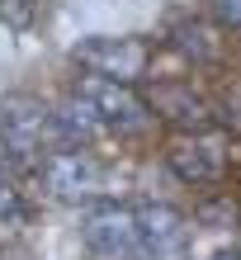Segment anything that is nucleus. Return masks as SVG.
Returning <instances> with one entry per match:
<instances>
[{
	"instance_id": "10",
	"label": "nucleus",
	"mask_w": 241,
	"mask_h": 260,
	"mask_svg": "<svg viewBox=\"0 0 241 260\" xmlns=\"http://www.w3.org/2000/svg\"><path fill=\"white\" fill-rule=\"evenodd\" d=\"M170 43H175L185 57H194V62H213V57H218V38H213V28L199 24V19H180V24L170 28Z\"/></svg>"
},
{
	"instance_id": "1",
	"label": "nucleus",
	"mask_w": 241,
	"mask_h": 260,
	"mask_svg": "<svg viewBox=\"0 0 241 260\" xmlns=\"http://www.w3.org/2000/svg\"><path fill=\"white\" fill-rule=\"evenodd\" d=\"M0 142L14 166H43L62 147V133L38 95H5L0 100Z\"/></svg>"
},
{
	"instance_id": "4",
	"label": "nucleus",
	"mask_w": 241,
	"mask_h": 260,
	"mask_svg": "<svg viewBox=\"0 0 241 260\" xmlns=\"http://www.w3.org/2000/svg\"><path fill=\"white\" fill-rule=\"evenodd\" d=\"M38 171H43V185H48V194L57 199V204H85V199H95L99 185H104L99 161L90 156V151H81V147L52 151Z\"/></svg>"
},
{
	"instance_id": "3",
	"label": "nucleus",
	"mask_w": 241,
	"mask_h": 260,
	"mask_svg": "<svg viewBox=\"0 0 241 260\" xmlns=\"http://www.w3.org/2000/svg\"><path fill=\"white\" fill-rule=\"evenodd\" d=\"M76 62L85 71L104 76V81L132 85L137 76H147V67H152V43L147 38H85L76 48Z\"/></svg>"
},
{
	"instance_id": "7",
	"label": "nucleus",
	"mask_w": 241,
	"mask_h": 260,
	"mask_svg": "<svg viewBox=\"0 0 241 260\" xmlns=\"http://www.w3.org/2000/svg\"><path fill=\"white\" fill-rule=\"evenodd\" d=\"M137 232H142V255L147 260H170L189 246V222L170 204H142L137 208Z\"/></svg>"
},
{
	"instance_id": "16",
	"label": "nucleus",
	"mask_w": 241,
	"mask_h": 260,
	"mask_svg": "<svg viewBox=\"0 0 241 260\" xmlns=\"http://www.w3.org/2000/svg\"><path fill=\"white\" fill-rule=\"evenodd\" d=\"M137 260H147V255H137Z\"/></svg>"
},
{
	"instance_id": "2",
	"label": "nucleus",
	"mask_w": 241,
	"mask_h": 260,
	"mask_svg": "<svg viewBox=\"0 0 241 260\" xmlns=\"http://www.w3.org/2000/svg\"><path fill=\"white\" fill-rule=\"evenodd\" d=\"M85 246L99 260H137L142 255V232H137V208L123 204H90L81 218Z\"/></svg>"
},
{
	"instance_id": "9",
	"label": "nucleus",
	"mask_w": 241,
	"mask_h": 260,
	"mask_svg": "<svg viewBox=\"0 0 241 260\" xmlns=\"http://www.w3.org/2000/svg\"><path fill=\"white\" fill-rule=\"evenodd\" d=\"M52 118H57V133H62V142H66V147L90 142V137L104 128V123H99V114H95V104H90L81 90H76V95H66L62 104H57Z\"/></svg>"
},
{
	"instance_id": "12",
	"label": "nucleus",
	"mask_w": 241,
	"mask_h": 260,
	"mask_svg": "<svg viewBox=\"0 0 241 260\" xmlns=\"http://www.w3.org/2000/svg\"><path fill=\"white\" fill-rule=\"evenodd\" d=\"M33 14H38V0H0V19L10 28H28Z\"/></svg>"
},
{
	"instance_id": "5",
	"label": "nucleus",
	"mask_w": 241,
	"mask_h": 260,
	"mask_svg": "<svg viewBox=\"0 0 241 260\" xmlns=\"http://www.w3.org/2000/svg\"><path fill=\"white\" fill-rule=\"evenodd\" d=\"M170 171L185 180V185H218L227 175V142L213 133H194V137H175L170 151H165Z\"/></svg>"
},
{
	"instance_id": "8",
	"label": "nucleus",
	"mask_w": 241,
	"mask_h": 260,
	"mask_svg": "<svg viewBox=\"0 0 241 260\" xmlns=\"http://www.w3.org/2000/svg\"><path fill=\"white\" fill-rule=\"evenodd\" d=\"M147 104H152V109L165 118V123L185 128V137H194V133H203V128H208V104H203L199 90L185 85V81H165V85H156Z\"/></svg>"
},
{
	"instance_id": "13",
	"label": "nucleus",
	"mask_w": 241,
	"mask_h": 260,
	"mask_svg": "<svg viewBox=\"0 0 241 260\" xmlns=\"http://www.w3.org/2000/svg\"><path fill=\"white\" fill-rule=\"evenodd\" d=\"M199 222H203V227H232V222H236V204H232V199L203 204V208H199Z\"/></svg>"
},
{
	"instance_id": "15",
	"label": "nucleus",
	"mask_w": 241,
	"mask_h": 260,
	"mask_svg": "<svg viewBox=\"0 0 241 260\" xmlns=\"http://www.w3.org/2000/svg\"><path fill=\"white\" fill-rule=\"evenodd\" d=\"M213 260H241V251H218Z\"/></svg>"
},
{
	"instance_id": "6",
	"label": "nucleus",
	"mask_w": 241,
	"mask_h": 260,
	"mask_svg": "<svg viewBox=\"0 0 241 260\" xmlns=\"http://www.w3.org/2000/svg\"><path fill=\"white\" fill-rule=\"evenodd\" d=\"M81 95L95 104V114H99V123L104 128H118V133H137V128H147V109L152 104L147 100H137L128 85H118V81H104V76H85L81 81Z\"/></svg>"
},
{
	"instance_id": "11",
	"label": "nucleus",
	"mask_w": 241,
	"mask_h": 260,
	"mask_svg": "<svg viewBox=\"0 0 241 260\" xmlns=\"http://www.w3.org/2000/svg\"><path fill=\"white\" fill-rule=\"evenodd\" d=\"M24 218H28V204H24L19 180H14L10 171H0V222L14 227V222H24Z\"/></svg>"
},
{
	"instance_id": "14",
	"label": "nucleus",
	"mask_w": 241,
	"mask_h": 260,
	"mask_svg": "<svg viewBox=\"0 0 241 260\" xmlns=\"http://www.w3.org/2000/svg\"><path fill=\"white\" fill-rule=\"evenodd\" d=\"M208 10L222 28H241V0H208Z\"/></svg>"
}]
</instances>
